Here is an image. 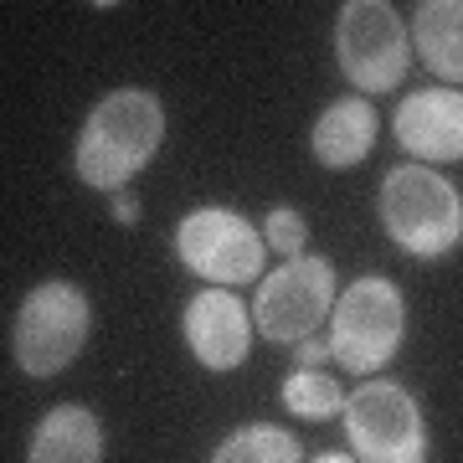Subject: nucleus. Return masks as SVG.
Here are the masks:
<instances>
[{"instance_id": "nucleus-13", "label": "nucleus", "mask_w": 463, "mask_h": 463, "mask_svg": "<svg viewBox=\"0 0 463 463\" xmlns=\"http://www.w3.org/2000/svg\"><path fill=\"white\" fill-rule=\"evenodd\" d=\"M412 57L443 83H463V0H422L412 11Z\"/></svg>"}, {"instance_id": "nucleus-7", "label": "nucleus", "mask_w": 463, "mask_h": 463, "mask_svg": "<svg viewBox=\"0 0 463 463\" xmlns=\"http://www.w3.org/2000/svg\"><path fill=\"white\" fill-rule=\"evenodd\" d=\"M335 298H340V288H335V263L304 252L294 263L273 268L268 279H258L252 325L273 345H304L335 315Z\"/></svg>"}, {"instance_id": "nucleus-14", "label": "nucleus", "mask_w": 463, "mask_h": 463, "mask_svg": "<svg viewBox=\"0 0 463 463\" xmlns=\"http://www.w3.org/2000/svg\"><path fill=\"white\" fill-rule=\"evenodd\" d=\"M212 463H304V448H298L294 428H279V422H248V428L227 432L216 443Z\"/></svg>"}, {"instance_id": "nucleus-18", "label": "nucleus", "mask_w": 463, "mask_h": 463, "mask_svg": "<svg viewBox=\"0 0 463 463\" xmlns=\"http://www.w3.org/2000/svg\"><path fill=\"white\" fill-rule=\"evenodd\" d=\"M114 222H124V227L139 222V201H134L129 191H118V196H114Z\"/></svg>"}, {"instance_id": "nucleus-16", "label": "nucleus", "mask_w": 463, "mask_h": 463, "mask_svg": "<svg viewBox=\"0 0 463 463\" xmlns=\"http://www.w3.org/2000/svg\"><path fill=\"white\" fill-rule=\"evenodd\" d=\"M263 242L268 252H279L283 263H294V258H304V242H309V222L294 212V206H273L263 222Z\"/></svg>"}, {"instance_id": "nucleus-9", "label": "nucleus", "mask_w": 463, "mask_h": 463, "mask_svg": "<svg viewBox=\"0 0 463 463\" xmlns=\"http://www.w3.org/2000/svg\"><path fill=\"white\" fill-rule=\"evenodd\" d=\"M252 309L232 288H201L181 315V335L206 371H237L252 350Z\"/></svg>"}, {"instance_id": "nucleus-2", "label": "nucleus", "mask_w": 463, "mask_h": 463, "mask_svg": "<svg viewBox=\"0 0 463 463\" xmlns=\"http://www.w3.org/2000/svg\"><path fill=\"white\" fill-rule=\"evenodd\" d=\"M381 227L402 252H412L422 263L448 258L463 242V191L432 165H397L386 170L376 196Z\"/></svg>"}, {"instance_id": "nucleus-8", "label": "nucleus", "mask_w": 463, "mask_h": 463, "mask_svg": "<svg viewBox=\"0 0 463 463\" xmlns=\"http://www.w3.org/2000/svg\"><path fill=\"white\" fill-rule=\"evenodd\" d=\"M263 232L232 206H196L175 227V258L212 288H242L263 273Z\"/></svg>"}, {"instance_id": "nucleus-10", "label": "nucleus", "mask_w": 463, "mask_h": 463, "mask_svg": "<svg viewBox=\"0 0 463 463\" xmlns=\"http://www.w3.org/2000/svg\"><path fill=\"white\" fill-rule=\"evenodd\" d=\"M397 145L417 165H453L463 160V93L458 88H422L407 93L392 114Z\"/></svg>"}, {"instance_id": "nucleus-4", "label": "nucleus", "mask_w": 463, "mask_h": 463, "mask_svg": "<svg viewBox=\"0 0 463 463\" xmlns=\"http://www.w3.org/2000/svg\"><path fill=\"white\" fill-rule=\"evenodd\" d=\"M402 335H407V298L392 279L365 273L335 298L330 350L340 371H350V376H376L402 350Z\"/></svg>"}, {"instance_id": "nucleus-17", "label": "nucleus", "mask_w": 463, "mask_h": 463, "mask_svg": "<svg viewBox=\"0 0 463 463\" xmlns=\"http://www.w3.org/2000/svg\"><path fill=\"white\" fill-rule=\"evenodd\" d=\"M294 350H298V365H304V371H319L325 361H335L330 340H304V345H294Z\"/></svg>"}, {"instance_id": "nucleus-11", "label": "nucleus", "mask_w": 463, "mask_h": 463, "mask_svg": "<svg viewBox=\"0 0 463 463\" xmlns=\"http://www.w3.org/2000/svg\"><path fill=\"white\" fill-rule=\"evenodd\" d=\"M309 149H315V160L325 170L361 165L365 155L376 149V109H371V99H361V93L335 99L330 109L315 118V129H309Z\"/></svg>"}, {"instance_id": "nucleus-1", "label": "nucleus", "mask_w": 463, "mask_h": 463, "mask_svg": "<svg viewBox=\"0 0 463 463\" xmlns=\"http://www.w3.org/2000/svg\"><path fill=\"white\" fill-rule=\"evenodd\" d=\"M160 139H165V103L149 88H114L83 118V134L72 149L78 181L118 196L160 155Z\"/></svg>"}, {"instance_id": "nucleus-3", "label": "nucleus", "mask_w": 463, "mask_h": 463, "mask_svg": "<svg viewBox=\"0 0 463 463\" xmlns=\"http://www.w3.org/2000/svg\"><path fill=\"white\" fill-rule=\"evenodd\" d=\"M88 330H93V304L78 283L67 279L36 283L32 294L21 298L16 330H11V355H16L21 376L47 381L57 371H67L83 355Z\"/></svg>"}, {"instance_id": "nucleus-19", "label": "nucleus", "mask_w": 463, "mask_h": 463, "mask_svg": "<svg viewBox=\"0 0 463 463\" xmlns=\"http://www.w3.org/2000/svg\"><path fill=\"white\" fill-rule=\"evenodd\" d=\"M315 463H355V453H319Z\"/></svg>"}, {"instance_id": "nucleus-5", "label": "nucleus", "mask_w": 463, "mask_h": 463, "mask_svg": "<svg viewBox=\"0 0 463 463\" xmlns=\"http://www.w3.org/2000/svg\"><path fill=\"white\" fill-rule=\"evenodd\" d=\"M335 57L361 99L397 93L412 67V32L402 26L397 5L386 0H345L335 21Z\"/></svg>"}, {"instance_id": "nucleus-15", "label": "nucleus", "mask_w": 463, "mask_h": 463, "mask_svg": "<svg viewBox=\"0 0 463 463\" xmlns=\"http://www.w3.org/2000/svg\"><path fill=\"white\" fill-rule=\"evenodd\" d=\"M283 412L304 417V422H330V417L345 412V392H340V381L325 376V371H288V381H283Z\"/></svg>"}, {"instance_id": "nucleus-12", "label": "nucleus", "mask_w": 463, "mask_h": 463, "mask_svg": "<svg viewBox=\"0 0 463 463\" xmlns=\"http://www.w3.org/2000/svg\"><path fill=\"white\" fill-rule=\"evenodd\" d=\"M26 463H103V422L78 402L52 407L32 428Z\"/></svg>"}, {"instance_id": "nucleus-6", "label": "nucleus", "mask_w": 463, "mask_h": 463, "mask_svg": "<svg viewBox=\"0 0 463 463\" xmlns=\"http://www.w3.org/2000/svg\"><path fill=\"white\" fill-rule=\"evenodd\" d=\"M345 443L355 463H428L422 402L397 381H365L345 402Z\"/></svg>"}]
</instances>
